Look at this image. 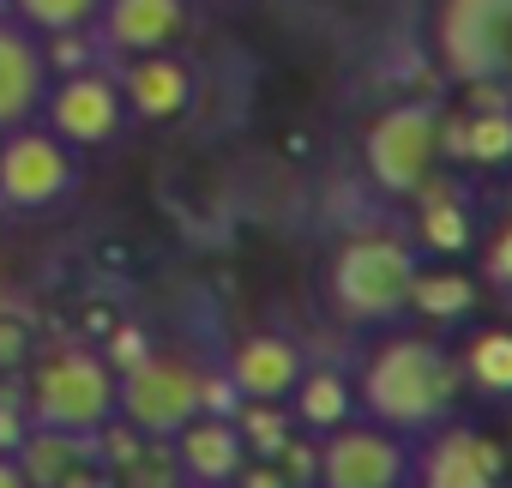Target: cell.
<instances>
[{
  "label": "cell",
  "instance_id": "ffe728a7",
  "mask_svg": "<svg viewBox=\"0 0 512 488\" xmlns=\"http://www.w3.org/2000/svg\"><path fill=\"white\" fill-rule=\"evenodd\" d=\"M476 308H482L476 278H464V272H452V266H440V272H416L410 314H422L428 326H464Z\"/></svg>",
  "mask_w": 512,
  "mask_h": 488
},
{
  "label": "cell",
  "instance_id": "7402d4cb",
  "mask_svg": "<svg viewBox=\"0 0 512 488\" xmlns=\"http://www.w3.org/2000/svg\"><path fill=\"white\" fill-rule=\"evenodd\" d=\"M235 428H241L253 458H278L284 440L296 434V416H290V404H272V398H241L235 404Z\"/></svg>",
  "mask_w": 512,
  "mask_h": 488
},
{
  "label": "cell",
  "instance_id": "7a4b0ae2",
  "mask_svg": "<svg viewBox=\"0 0 512 488\" xmlns=\"http://www.w3.org/2000/svg\"><path fill=\"white\" fill-rule=\"evenodd\" d=\"M416 248L392 229H356L338 241V254L326 266V302L338 314V326L356 332H386L398 326V314H410V290H416Z\"/></svg>",
  "mask_w": 512,
  "mask_h": 488
},
{
  "label": "cell",
  "instance_id": "d4e9b609",
  "mask_svg": "<svg viewBox=\"0 0 512 488\" xmlns=\"http://www.w3.org/2000/svg\"><path fill=\"white\" fill-rule=\"evenodd\" d=\"M31 362V326L13 320V314H0V374H13Z\"/></svg>",
  "mask_w": 512,
  "mask_h": 488
},
{
  "label": "cell",
  "instance_id": "f1b7e54d",
  "mask_svg": "<svg viewBox=\"0 0 512 488\" xmlns=\"http://www.w3.org/2000/svg\"><path fill=\"white\" fill-rule=\"evenodd\" d=\"M506 217H512V193H506Z\"/></svg>",
  "mask_w": 512,
  "mask_h": 488
},
{
  "label": "cell",
  "instance_id": "4316f807",
  "mask_svg": "<svg viewBox=\"0 0 512 488\" xmlns=\"http://www.w3.org/2000/svg\"><path fill=\"white\" fill-rule=\"evenodd\" d=\"M25 428H31V422H25V416H19L13 404H0V452H19Z\"/></svg>",
  "mask_w": 512,
  "mask_h": 488
},
{
  "label": "cell",
  "instance_id": "3957f363",
  "mask_svg": "<svg viewBox=\"0 0 512 488\" xmlns=\"http://www.w3.org/2000/svg\"><path fill=\"white\" fill-rule=\"evenodd\" d=\"M229 392V380H211L181 350H145L139 362L115 368V416L145 440H169L199 410H229Z\"/></svg>",
  "mask_w": 512,
  "mask_h": 488
},
{
  "label": "cell",
  "instance_id": "83f0119b",
  "mask_svg": "<svg viewBox=\"0 0 512 488\" xmlns=\"http://www.w3.org/2000/svg\"><path fill=\"white\" fill-rule=\"evenodd\" d=\"M0 488H31V476H25L19 452H0Z\"/></svg>",
  "mask_w": 512,
  "mask_h": 488
},
{
  "label": "cell",
  "instance_id": "8992f818",
  "mask_svg": "<svg viewBox=\"0 0 512 488\" xmlns=\"http://www.w3.org/2000/svg\"><path fill=\"white\" fill-rule=\"evenodd\" d=\"M73 193H79V151L61 133H49L43 121L0 133V211L37 217L67 205Z\"/></svg>",
  "mask_w": 512,
  "mask_h": 488
},
{
  "label": "cell",
  "instance_id": "ba28073f",
  "mask_svg": "<svg viewBox=\"0 0 512 488\" xmlns=\"http://www.w3.org/2000/svg\"><path fill=\"white\" fill-rule=\"evenodd\" d=\"M410 464H416L410 434H392L368 416H350L332 434H320L314 488H410Z\"/></svg>",
  "mask_w": 512,
  "mask_h": 488
},
{
  "label": "cell",
  "instance_id": "44dd1931",
  "mask_svg": "<svg viewBox=\"0 0 512 488\" xmlns=\"http://www.w3.org/2000/svg\"><path fill=\"white\" fill-rule=\"evenodd\" d=\"M85 446H91V440L55 434V428H25V440H19V464H25L31 488H61V482L79 470Z\"/></svg>",
  "mask_w": 512,
  "mask_h": 488
},
{
  "label": "cell",
  "instance_id": "d6986e66",
  "mask_svg": "<svg viewBox=\"0 0 512 488\" xmlns=\"http://www.w3.org/2000/svg\"><path fill=\"white\" fill-rule=\"evenodd\" d=\"M458 374L494 398V404H512V326H476L458 350Z\"/></svg>",
  "mask_w": 512,
  "mask_h": 488
},
{
  "label": "cell",
  "instance_id": "9c48e42d",
  "mask_svg": "<svg viewBox=\"0 0 512 488\" xmlns=\"http://www.w3.org/2000/svg\"><path fill=\"white\" fill-rule=\"evenodd\" d=\"M49 133H61L79 157L85 151H103V145H115L121 139V127H127V97H121V79H109V73H91V67H73V73H61L55 85H49V97H43V115H37Z\"/></svg>",
  "mask_w": 512,
  "mask_h": 488
},
{
  "label": "cell",
  "instance_id": "6da1fadb",
  "mask_svg": "<svg viewBox=\"0 0 512 488\" xmlns=\"http://www.w3.org/2000/svg\"><path fill=\"white\" fill-rule=\"evenodd\" d=\"M458 392H464L458 356L428 332H386L356 368V416L410 440L440 428L458 410Z\"/></svg>",
  "mask_w": 512,
  "mask_h": 488
},
{
  "label": "cell",
  "instance_id": "9a60e30c",
  "mask_svg": "<svg viewBox=\"0 0 512 488\" xmlns=\"http://www.w3.org/2000/svg\"><path fill=\"white\" fill-rule=\"evenodd\" d=\"M302 368L308 362H302V350L290 338H278V332H247V338H235L223 380L235 386V398H272V404H284L296 392Z\"/></svg>",
  "mask_w": 512,
  "mask_h": 488
},
{
  "label": "cell",
  "instance_id": "4fadbf2b",
  "mask_svg": "<svg viewBox=\"0 0 512 488\" xmlns=\"http://www.w3.org/2000/svg\"><path fill=\"white\" fill-rule=\"evenodd\" d=\"M169 452H175L181 482H193V488H229L235 470L247 464V440L229 410H199L187 428L169 434Z\"/></svg>",
  "mask_w": 512,
  "mask_h": 488
},
{
  "label": "cell",
  "instance_id": "8fae6325",
  "mask_svg": "<svg viewBox=\"0 0 512 488\" xmlns=\"http://www.w3.org/2000/svg\"><path fill=\"white\" fill-rule=\"evenodd\" d=\"M187 25H193V0H103L91 31L115 61H127V55L175 49Z\"/></svg>",
  "mask_w": 512,
  "mask_h": 488
},
{
  "label": "cell",
  "instance_id": "5bb4252c",
  "mask_svg": "<svg viewBox=\"0 0 512 488\" xmlns=\"http://www.w3.org/2000/svg\"><path fill=\"white\" fill-rule=\"evenodd\" d=\"M121 97H127V115L163 127V121H181L199 97V79L193 67L175 55V49H151V55H127L121 67Z\"/></svg>",
  "mask_w": 512,
  "mask_h": 488
},
{
  "label": "cell",
  "instance_id": "ac0fdd59",
  "mask_svg": "<svg viewBox=\"0 0 512 488\" xmlns=\"http://www.w3.org/2000/svg\"><path fill=\"white\" fill-rule=\"evenodd\" d=\"M284 404H290L296 428H308V434H332L338 422L356 416V380L338 374V368H302V380H296V392H290Z\"/></svg>",
  "mask_w": 512,
  "mask_h": 488
},
{
  "label": "cell",
  "instance_id": "30bf717a",
  "mask_svg": "<svg viewBox=\"0 0 512 488\" xmlns=\"http://www.w3.org/2000/svg\"><path fill=\"white\" fill-rule=\"evenodd\" d=\"M500 476H506V446L482 428H464L446 416L416 440L410 488H500Z\"/></svg>",
  "mask_w": 512,
  "mask_h": 488
},
{
  "label": "cell",
  "instance_id": "52a82bcc",
  "mask_svg": "<svg viewBox=\"0 0 512 488\" xmlns=\"http://www.w3.org/2000/svg\"><path fill=\"white\" fill-rule=\"evenodd\" d=\"M362 163L368 181L392 199H416L434 169H440V109L434 103H392L368 139H362Z\"/></svg>",
  "mask_w": 512,
  "mask_h": 488
},
{
  "label": "cell",
  "instance_id": "7c38bea8",
  "mask_svg": "<svg viewBox=\"0 0 512 488\" xmlns=\"http://www.w3.org/2000/svg\"><path fill=\"white\" fill-rule=\"evenodd\" d=\"M49 85H55V67L37 31H25L13 13H0V133L37 121Z\"/></svg>",
  "mask_w": 512,
  "mask_h": 488
},
{
  "label": "cell",
  "instance_id": "277c9868",
  "mask_svg": "<svg viewBox=\"0 0 512 488\" xmlns=\"http://www.w3.org/2000/svg\"><path fill=\"white\" fill-rule=\"evenodd\" d=\"M428 37L452 85L512 103V0H440Z\"/></svg>",
  "mask_w": 512,
  "mask_h": 488
},
{
  "label": "cell",
  "instance_id": "603a6c76",
  "mask_svg": "<svg viewBox=\"0 0 512 488\" xmlns=\"http://www.w3.org/2000/svg\"><path fill=\"white\" fill-rule=\"evenodd\" d=\"M97 7L103 0H7V13L37 37H67V31L79 37L97 25Z\"/></svg>",
  "mask_w": 512,
  "mask_h": 488
},
{
  "label": "cell",
  "instance_id": "f546056e",
  "mask_svg": "<svg viewBox=\"0 0 512 488\" xmlns=\"http://www.w3.org/2000/svg\"><path fill=\"white\" fill-rule=\"evenodd\" d=\"M187 488H193V482H187Z\"/></svg>",
  "mask_w": 512,
  "mask_h": 488
},
{
  "label": "cell",
  "instance_id": "cb8c5ba5",
  "mask_svg": "<svg viewBox=\"0 0 512 488\" xmlns=\"http://www.w3.org/2000/svg\"><path fill=\"white\" fill-rule=\"evenodd\" d=\"M482 278L512 296V217H506L494 235H482Z\"/></svg>",
  "mask_w": 512,
  "mask_h": 488
},
{
  "label": "cell",
  "instance_id": "5b68a950",
  "mask_svg": "<svg viewBox=\"0 0 512 488\" xmlns=\"http://www.w3.org/2000/svg\"><path fill=\"white\" fill-rule=\"evenodd\" d=\"M25 422L73 434V440H97L115 422V362L91 344H55L31 368Z\"/></svg>",
  "mask_w": 512,
  "mask_h": 488
},
{
  "label": "cell",
  "instance_id": "e0dca14e",
  "mask_svg": "<svg viewBox=\"0 0 512 488\" xmlns=\"http://www.w3.org/2000/svg\"><path fill=\"white\" fill-rule=\"evenodd\" d=\"M416 241L428 254H440V260H458V254H470L476 241H482V229H476V211L452 193V187H422L416 193Z\"/></svg>",
  "mask_w": 512,
  "mask_h": 488
},
{
  "label": "cell",
  "instance_id": "484cf974",
  "mask_svg": "<svg viewBox=\"0 0 512 488\" xmlns=\"http://www.w3.org/2000/svg\"><path fill=\"white\" fill-rule=\"evenodd\" d=\"M229 488H296L290 476H284V464L278 458H247L241 470H235V482Z\"/></svg>",
  "mask_w": 512,
  "mask_h": 488
},
{
  "label": "cell",
  "instance_id": "2e32d148",
  "mask_svg": "<svg viewBox=\"0 0 512 488\" xmlns=\"http://www.w3.org/2000/svg\"><path fill=\"white\" fill-rule=\"evenodd\" d=\"M440 157L470 169H506L512 163V103L506 97H470L464 115H440Z\"/></svg>",
  "mask_w": 512,
  "mask_h": 488
}]
</instances>
